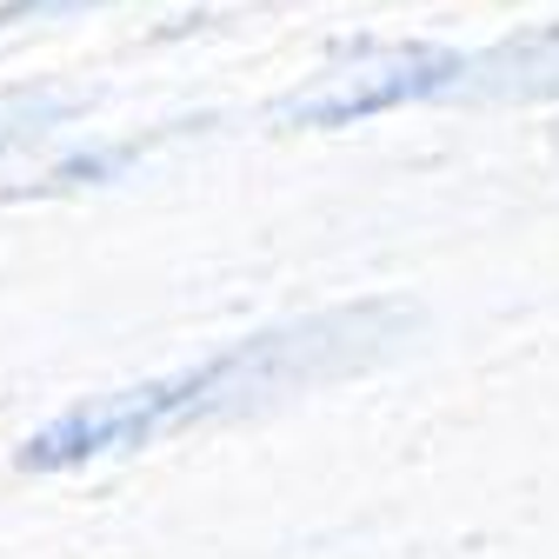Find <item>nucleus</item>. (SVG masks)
<instances>
[{
    "label": "nucleus",
    "mask_w": 559,
    "mask_h": 559,
    "mask_svg": "<svg viewBox=\"0 0 559 559\" xmlns=\"http://www.w3.org/2000/svg\"><path fill=\"white\" fill-rule=\"evenodd\" d=\"M67 114L60 94H0V147H21V140L47 133Z\"/></svg>",
    "instance_id": "20e7f679"
},
{
    "label": "nucleus",
    "mask_w": 559,
    "mask_h": 559,
    "mask_svg": "<svg viewBox=\"0 0 559 559\" xmlns=\"http://www.w3.org/2000/svg\"><path fill=\"white\" fill-rule=\"evenodd\" d=\"M453 74H460V53H447V47H393V53L340 67L320 87L294 94L280 107V120L287 127H346V120L393 114V107H413V100H447Z\"/></svg>",
    "instance_id": "f03ea898"
},
{
    "label": "nucleus",
    "mask_w": 559,
    "mask_h": 559,
    "mask_svg": "<svg viewBox=\"0 0 559 559\" xmlns=\"http://www.w3.org/2000/svg\"><path fill=\"white\" fill-rule=\"evenodd\" d=\"M559 94V21L513 34L486 53H460L447 100H552Z\"/></svg>",
    "instance_id": "7ed1b4c3"
},
{
    "label": "nucleus",
    "mask_w": 559,
    "mask_h": 559,
    "mask_svg": "<svg viewBox=\"0 0 559 559\" xmlns=\"http://www.w3.org/2000/svg\"><path fill=\"white\" fill-rule=\"evenodd\" d=\"M400 333H406V307H393V300H367V307H340V313H313V320H294V326L253 333V340L227 346V354L200 360L187 373L120 386L107 400H87V406H67L60 419H47L40 433L21 440L14 466L21 473H67V466H87V460L160 447L174 433H193V427H214V419L253 413L266 400L326 386L340 373H360Z\"/></svg>",
    "instance_id": "f257e3e1"
}]
</instances>
